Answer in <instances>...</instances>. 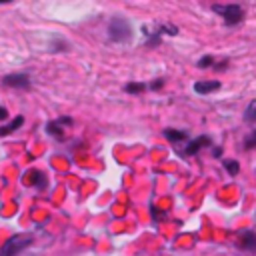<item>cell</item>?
Returning <instances> with one entry per match:
<instances>
[{"label": "cell", "instance_id": "obj_1", "mask_svg": "<svg viewBox=\"0 0 256 256\" xmlns=\"http://www.w3.org/2000/svg\"><path fill=\"white\" fill-rule=\"evenodd\" d=\"M30 244H32L30 234H14V236H10L2 244V248H0V256H16V254H20Z\"/></svg>", "mask_w": 256, "mask_h": 256}, {"label": "cell", "instance_id": "obj_2", "mask_svg": "<svg viewBox=\"0 0 256 256\" xmlns=\"http://www.w3.org/2000/svg\"><path fill=\"white\" fill-rule=\"evenodd\" d=\"M108 36L114 40V42H128L132 38V28H130V22L126 18H112L110 24H108Z\"/></svg>", "mask_w": 256, "mask_h": 256}, {"label": "cell", "instance_id": "obj_3", "mask_svg": "<svg viewBox=\"0 0 256 256\" xmlns=\"http://www.w3.org/2000/svg\"><path fill=\"white\" fill-rule=\"evenodd\" d=\"M212 10L222 16L226 24H238L244 20V8L240 4H214Z\"/></svg>", "mask_w": 256, "mask_h": 256}, {"label": "cell", "instance_id": "obj_4", "mask_svg": "<svg viewBox=\"0 0 256 256\" xmlns=\"http://www.w3.org/2000/svg\"><path fill=\"white\" fill-rule=\"evenodd\" d=\"M238 248L242 250H248V252H256V232L252 230H242L236 234V238H234Z\"/></svg>", "mask_w": 256, "mask_h": 256}, {"label": "cell", "instance_id": "obj_5", "mask_svg": "<svg viewBox=\"0 0 256 256\" xmlns=\"http://www.w3.org/2000/svg\"><path fill=\"white\" fill-rule=\"evenodd\" d=\"M2 82L10 88H28L30 86L28 74H8V76H4Z\"/></svg>", "mask_w": 256, "mask_h": 256}, {"label": "cell", "instance_id": "obj_6", "mask_svg": "<svg viewBox=\"0 0 256 256\" xmlns=\"http://www.w3.org/2000/svg\"><path fill=\"white\" fill-rule=\"evenodd\" d=\"M218 88H220L218 80H200V82L194 84V92H198V94H210Z\"/></svg>", "mask_w": 256, "mask_h": 256}, {"label": "cell", "instance_id": "obj_7", "mask_svg": "<svg viewBox=\"0 0 256 256\" xmlns=\"http://www.w3.org/2000/svg\"><path fill=\"white\" fill-rule=\"evenodd\" d=\"M212 140H210V136H198V138H194L192 140L186 148H184V154H188V156H192V154H196L200 148H204V146H208Z\"/></svg>", "mask_w": 256, "mask_h": 256}, {"label": "cell", "instance_id": "obj_8", "mask_svg": "<svg viewBox=\"0 0 256 256\" xmlns=\"http://www.w3.org/2000/svg\"><path fill=\"white\" fill-rule=\"evenodd\" d=\"M22 122H24V116H16V118H12V122H8L6 126H2V128H0V136L12 134L14 130H18V128L22 126Z\"/></svg>", "mask_w": 256, "mask_h": 256}, {"label": "cell", "instance_id": "obj_9", "mask_svg": "<svg viewBox=\"0 0 256 256\" xmlns=\"http://www.w3.org/2000/svg\"><path fill=\"white\" fill-rule=\"evenodd\" d=\"M124 90L128 94H142L146 90V84H142V82H128L124 86Z\"/></svg>", "mask_w": 256, "mask_h": 256}, {"label": "cell", "instance_id": "obj_10", "mask_svg": "<svg viewBox=\"0 0 256 256\" xmlns=\"http://www.w3.org/2000/svg\"><path fill=\"white\" fill-rule=\"evenodd\" d=\"M164 136H166L168 140H172V142H180V140L186 138V132H182V130H172V128H168V130H164Z\"/></svg>", "mask_w": 256, "mask_h": 256}, {"label": "cell", "instance_id": "obj_11", "mask_svg": "<svg viewBox=\"0 0 256 256\" xmlns=\"http://www.w3.org/2000/svg\"><path fill=\"white\" fill-rule=\"evenodd\" d=\"M222 164H224V168L228 170L230 176H236V174L240 172V164H238L236 160H222Z\"/></svg>", "mask_w": 256, "mask_h": 256}, {"label": "cell", "instance_id": "obj_12", "mask_svg": "<svg viewBox=\"0 0 256 256\" xmlns=\"http://www.w3.org/2000/svg\"><path fill=\"white\" fill-rule=\"evenodd\" d=\"M60 118L56 120V122H48V126H46V130H48V134H54V136H58V138H62L64 136V132H62V128H60Z\"/></svg>", "mask_w": 256, "mask_h": 256}, {"label": "cell", "instance_id": "obj_13", "mask_svg": "<svg viewBox=\"0 0 256 256\" xmlns=\"http://www.w3.org/2000/svg\"><path fill=\"white\" fill-rule=\"evenodd\" d=\"M244 120H248V122H256V100H252V102L246 106Z\"/></svg>", "mask_w": 256, "mask_h": 256}, {"label": "cell", "instance_id": "obj_14", "mask_svg": "<svg viewBox=\"0 0 256 256\" xmlns=\"http://www.w3.org/2000/svg\"><path fill=\"white\" fill-rule=\"evenodd\" d=\"M158 32H160V34H172V36H174V34H178V28L172 26V24H160V26H158Z\"/></svg>", "mask_w": 256, "mask_h": 256}, {"label": "cell", "instance_id": "obj_15", "mask_svg": "<svg viewBox=\"0 0 256 256\" xmlns=\"http://www.w3.org/2000/svg\"><path fill=\"white\" fill-rule=\"evenodd\" d=\"M244 148H246V150H248V148H256V128H254V130L246 136V140H244Z\"/></svg>", "mask_w": 256, "mask_h": 256}, {"label": "cell", "instance_id": "obj_16", "mask_svg": "<svg viewBox=\"0 0 256 256\" xmlns=\"http://www.w3.org/2000/svg\"><path fill=\"white\" fill-rule=\"evenodd\" d=\"M212 62H214V58H212V56H204V58L198 60V66H200V68H206V66H210Z\"/></svg>", "mask_w": 256, "mask_h": 256}, {"label": "cell", "instance_id": "obj_17", "mask_svg": "<svg viewBox=\"0 0 256 256\" xmlns=\"http://www.w3.org/2000/svg\"><path fill=\"white\" fill-rule=\"evenodd\" d=\"M6 118H8V110L4 106H0V120H6Z\"/></svg>", "mask_w": 256, "mask_h": 256}, {"label": "cell", "instance_id": "obj_18", "mask_svg": "<svg viewBox=\"0 0 256 256\" xmlns=\"http://www.w3.org/2000/svg\"><path fill=\"white\" fill-rule=\"evenodd\" d=\"M162 84H164L162 80H156V82L152 84V88H154V90H156V88H162Z\"/></svg>", "mask_w": 256, "mask_h": 256}]
</instances>
